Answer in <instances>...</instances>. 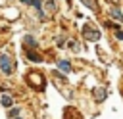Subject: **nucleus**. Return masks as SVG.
I'll return each instance as SVG.
<instances>
[{"instance_id":"9d476101","label":"nucleus","mask_w":123,"mask_h":119,"mask_svg":"<svg viewBox=\"0 0 123 119\" xmlns=\"http://www.w3.org/2000/svg\"><path fill=\"white\" fill-rule=\"evenodd\" d=\"M115 36H117V38H123V31H117V33H115Z\"/></svg>"},{"instance_id":"20e7f679","label":"nucleus","mask_w":123,"mask_h":119,"mask_svg":"<svg viewBox=\"0 0 123 119\" xmlns=\"http://www.w3.org/2000/svg\"><path fill=\"white\" fill-rule=\"evenodd\" d=\"M0 104H2L4 107H10V106L13 104V100H12V96H10V94H2V98H0Z\"/></svg>"},{"instance_id":"7ed1b4c3","label":"nucleus","mask_w":123,"mask_h":119,"mask_svg":"<svg viewBox=\"0 0 123 119\" xmlns=\"http://www.w3.org/2000/svg\"><path fill=\"white\" fill-rule=\"evenodd\" d=\"M110 15H111L113 19H117V21H123V13H121L119 8H111V10H110Z\"/></svg>"},{"instance_id":"1a4fd4ad","label":"nucleus","mask_w":123,"mask_h":119,"mask_svg":"<svg viewBox=\"0 0 123 119\" xmlns=\"http://www.w3.org/2000/svg\"><path fill=\"white\" fill-rule=\"evenodd\" d=\"M94 92H96V100H98V102H102V100H104V96H106V90H104V88H98V90H94Z\"/></svg>"},{"instance_id":"423d86ee","label":"nucleus","mask_w":123,"mask_h":119,"mask_svg":"<svg viewBox=\"0 0 123 119\" xmlns=\"http://www.w3.org/2000/svg\"><path fill=\"white\" fill-rule=\"evenodd\" d=\"M27 58H29L31 61H42V58H40L38 54H35L33 50H27Z\"/></svg>"},{"instance_id":"39448f33","label":"nucleus","mask_w":123,"mask_h":119,"mask_svg":"<svg viewBox=\"0 0 123 119\" xmlns=\"http://www.w3.org/2000/svg\"><path fill=\"white\" fill-rule=\"evenodd\" d=\"M58 67H60V69H63L65 73H69V71H71V65H69V61H67V60H62V61H58Z\"/></svg>"},{"instance_id":"f257e3e1","label":"nucleus","mask_w":123,"mask_h":119,"mask_svg":"<svg viewBox=\"0 0 123 119\" xmlns=\"http://www.w3.org/2000/svg\"><path fill=\"white\" fill-rule=\"evenodd\" d=\"M0 69H2L6 75H12L13 67H12V60L8 58V54H0Z\"/></svg>"},{"instance_id":"f03ea898","label":"nucleus","mask_w":123,"mask_h":119,"mask_svg":"<svg viewBox=\"0 0 123 119\" xmlns=\"http://www.w3.org/2000/svg\"><path fill=\"white\" fill-rule=\"evenodd\" d=\"M85 36L88 38V40H98L100 38V33H98V29H90V27H85Z\"/></svg>"},{"instance_id":"9b49d317","label":"nucleus","mask_w":123,"mask_h":119,"mask_svg":"<svg viewBox=\"0 0 123 119\" xmlns=\"http://www.w3.org/2000/svg\"><path fill=\"white\" fill-rule=\"evenodd\" d=\"M111 2H113V4H117V2H119V0H111Z\"/></svg>"},{"instance_id":"0eeeda50","label":"nucleus","mask_w":123,"mask_h":119,"mask_svg":"<svg viewBox=\"0 0 123 119\" xmlns=\"http://www.w3.org/2000/svg\"><path fill=\"white\" fill-rule=\"evenodd\" d=\"M23 42H25V44H31L33 48L37 46V40H35V36H31V35H25V38H23Z\"/></svg>"},{"instance_id":"6e6552de","label":"nucleus","mask_w":123,"mask_h":119,"mask_svg":"<svg viewBox=\"0 0 123 119\" xmlns=\"http://www.w3.org/2000/svg\"><path fill=\"white\" fill-rule=\"evenodd\" d=\"M86 8H92V10H98V6H96V0H81Z\"/></svg>"}]
</instances>
